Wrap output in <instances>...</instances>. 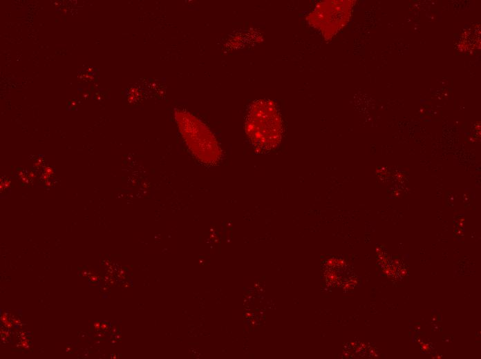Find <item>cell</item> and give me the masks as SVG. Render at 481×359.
Here are the masks:
<instances>
[{"label": "cell", "mask_w": 481, "mask_h": 359, "mask_svg": "<svg viewBox=\"0 0 481 359\" xmlns=\"http://www.w3.org/2000/svg\"><path fill=\"white\" fill-rule=\"evenodd\" d=\"M245 129L256 148L266 151L276 147L281 139L283 122L274 101L268 99L254 101L247 114Z\"/></svg>", "instance_id": "obj_1"}, {"label": "cell", "mask_w": 481, "mask_h": 359, "mask_svg": "<svg viewBox=\"0 0 481 359\" xmlns=\"http://www.w3.org/2000/svg\"><path fill=\"white\" fill-rule=\"evenodd\" d=\"M175 115L180 133L195 157L204 164H216L221 150L209 128L188 112L178 110Z\"/></svg>", "instance_id": "obj_2"}, {"label": "cell", "mask_w": 481, "mask_h": 359, "mask_svg": "<svg viewBox=\"0 0 481 359\" xmlns=\"http://www.w3.org/2000/svg\"><path fill=\"white\" fill-rule=\"evenodd\" d=\"M355 1H323L306 16L308 23L326 39H332L349 22Z\"/></svg>", "instance_id": "obj_3"}, {"label": "cell", "mask_w": 481, "mask_h": 359, "mask_svg": "<svg viewBox=\"0 0 481 359\" xmlns=\"http://www.w3.org/2000/svg\"><path fill=\"white\" fill-rule=\"evenodd\" d=\"M480 27V26H476L475 29L473 30L469 28L466 32L463 33V36H461L460 40L458 44V48H461L465 44L466 46L461 50L462 52H472L475 49H478L480 46V32L473 36L475 30Z\"/></svg>", "instance_id": "obj_4"}]
</instances>
